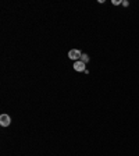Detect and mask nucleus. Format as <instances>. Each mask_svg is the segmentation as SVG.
Listing matches in <instances>:
<instances>
[{"label":"nucleus","mask_w":139,"mask_h":156,"mask_svg":"<svg viewBox=\"0 0 139 156\" xmlns=\"http://www.w3.org/2000/svg\"><path fill=\"white\" fill-rule=\"evenodd\" d=\"M123 6H125V7H128V6H129V1H127V0H124V1H123Z\"/></svg>","instance_id":"nucleus-6"},{"label":"nucleus","mask_w":139,"mask_h":156,"mask_svg":"<svg viewBox=\"0 0 139 156\" xmlns=\"http://www.w3.org/2000/svg\"><path fill=\"white\" fill-rule=\"evenodd\" d=\"M81 61H84V63H88V61H89V56H88V54L86 53H82V56H81Z\"/></svg>","instance_id":"nucleus-4"},{"label":"nucleus","mask_w":139,"mask_h":156,"mask_svg":"<svg viewBox=\"0 0 139 156\" xmlns=\"http://www.w3.org/2000/svg\"><path fill=\"white\" fill-rule=\"evenodd\" d=\"M86 64L84 63V61H81V60H78V61H74V70L78 71V73H82V71H86Z\"/></svg>","instance_id":"nucleus-3"},{"label":"nucleus","mask_w":139,"mask_h":156,"mask_svg":"<svg viewBox=\"0 0 139 156\" xmlns=\"http://www.w3.org/2000/svg\"><path fill=\"white\" fill-rule=\"evenodd\" d=\"M10 124H11L10 116H9V114H6V113H3L1 116H0V125H1V127H9Z\"/></svg>","instance_id":"nucleus-2"},{"label":"nucleus","mask_w":139,"mask_h":156,"mask_svg":"<svg viewBox=\"0 0 139 156\" xmlns=\"http://www.w3.org/2000/svg\"><path fill=\"white\" fill-rule=\"evenodd\" d=\"M113 4H114V6H120V4H123V0H113Z\"/></svg>","instance_id":"nucleus-5"},{"label":"nucleus","mask_w":139,"mask_h":156,"mask_svg":"<svg viewBox=\"0 0 139 156\" xmlns=\"http://www.w3.org/2000/svg\"><path fill=\"white\" fill-rule=\"evenodd\" d=\"M81 56H82V53H81V50H78V49H72V50L68 52V57L71 60H74V61L81 60Z\"/></svg>","instance_id":"nucleus-1"}]
</instances>
